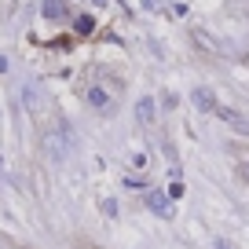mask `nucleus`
Wrapping results in <instances>:
<instances>
[{
	"instance_id": "nucleus-7",
	"label": "nucleus",
	"mask_w": 249,
	"mask_h": 249,
	"mask_svg": "<svg viewBox=\"0 0 249 249\" xmlns=\"http://www.w3.org/2000/svg\"><path fill=\"white\" fill-rule=\"evenodd\" d=\"M73 26H77V33H92V26H95V22H92V15H81Z\"/></svg>"
},
{
	"instance_id": "nucleus-9",
	"label": "nucleus",
	"mask_w": 249,
	"mask_h": 249,
	"mask_svg": "<svg viewBox=\"0 0 249 249\" xmlns=\"http://www.w3.org/2000/svg\"><path fill=\"white\" fill-rule=\"evenodd\" d=\"M213 246H216V249H234V246H231V242H227V238H216V242H213Z\"/></svg>"
},
{
	"instance_id": "nucleus-6",
	"label": "nucleus",
	"mask_w": 249,
	"mask_h": 249,
	"mask_svg": "<svg viewBox=\"0 0 249 249\" xmlns=\"http://www.w3.org/2000/svg\"><path fill=\"white\" fill-rule=\"evenodd\" d=\"M88 103H92V107H99L103 114H110V99H107V92H103V88H88Z\"/></svg>"
},
{
	"instance_id": "nucleus-5",
	"label": "nucleus",
	"mask_w": 249,
	"mask_h": 249,
	"mask_svg": "<svg viewBox=\"0 0 249 249\" xmlns=\"http://www.w3.org/2000/svg\"><path fill=\"white\" fill-rule=\"evenodd\" d=\"M44 18H52V22H62V18H66V4H62V0H44Z\"/></svg>"
},
{
	"instance_id": "nucleus-8",
	"label": "nucleus",
	"mask_w": 249,
	"mask_h": 249,
	"mask_svg": "<svg viewBox=\"0 0 249 249\" xmlns=\"http://www.w3.org/2000/svg\"><path fill=\"white\" fill-rule=\"evenodd\" d=\"M238 179H242V183H249V161L238 165Z\"/></svg>"
},
{
	"instance_id": "nucleus-2",
	"label": "nucleus",
	"mask_w": 249,
	"mask_h": 249,
	"mask_svg": "<svg viewBox=\"0 0 249 249\" xmlns=\"http://www.w3.org/2000/svg\"><path fill=\"white\" fill-rule=\"evenodd\" d=\"M216 117H220V121H227L238 136H249V117H242L238 110H231V107H216Z\"/></svg>"
},
{
	"instance_id": "nucleus-4",
	"label": "nucleus",
	"mask_w": 249,
	"mask_h": 249,
	"mask_svg": "<svg viewBox=\"0 0 249 249\" xmlns=\"http://www.w3.org/2000/svg\"><path fill=\"white\" fill-rule=\"evenodd\" d=\"M136 117H140V124H154V117H158V110H154V99H150V95H143L140 103H136Z\"/></svg>"
},
{
	"instance_id": "nucleus-1",
	"label": "nucleus",
	"mask_w": 249,
	"mask_h": 249,
	"mask_svg": "<svg viewBox=\"0 0 249 249\" xmlns=\"http://www.w3.org/2000/svg\"><path fill=\"white\" fill-rule=\"evenodd\" d=\"M143 202H147V209L154 213V216L172 220V202H169V195H165V191H154V187H150L147 195H143Z\"/></svg>"
},
{
	"instance_id": "nucleus-3",
	"label": "nucleus",
	"mask_w": 249,
	"mask_h": 249,
	"mask_svg": "<svg viewBox=\"0 0 249 249\" xmlns=\"http://www.w3.org/2000/svg\"><path fill=\"white\" fill-rule=\"evenodd\" d=\"M191 99H195V107L202 110V114H216V95L209 92V88H195V92H191Z\"/></svg>"
}]
</instances>
